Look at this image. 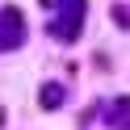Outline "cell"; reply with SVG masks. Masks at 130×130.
<instances>
[{
  "instance_id": "1",
  "label": "cell",
  "mask_w": 130,
  "mask_h": 130,
  "mask_svg": "<svg viewBox=\"0 0 130 130\" xmlns=\"http://www.w3.org/2000/svg\"><path fill=\"white\" fill-rule=\"evenodd\" d=\"M59 101H63V88L59 84H46L42 88V105H46V109H59Z\"/></svg>"
},
{
  "instance_id": "2",
  "label": "cell",
  "mask_w": 130,
  "mask_h": 130,
  "mask_svg": "<svg viewBox=\"0 0 130 130\" xmlns=\"http://www.w3.org/2000/svg\"><path fill=\"white\" fill-rule=\"evenodd\" d=\"M113 17H118L122 25H130V13H126V9H113Z\"/></svg>"
},
{
  "instance_id": "3",
  "label": "cell",
  "mask_w": 130,
  "mask_h": 130,
  "mask_svg": "<svg viewBox=\"0 0 130 130\" xmlns=\"http://www.w3.org/2000/svg\"><path fill=\"white\" fill-rule=\"evenodd\" d=\"M0 122H4V109H0Z\"/></svg>"
}]
</instances>
